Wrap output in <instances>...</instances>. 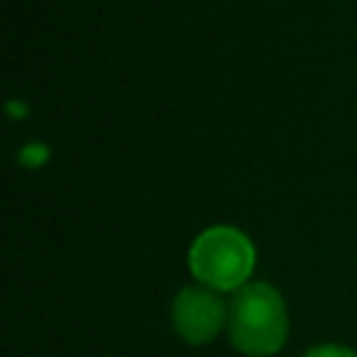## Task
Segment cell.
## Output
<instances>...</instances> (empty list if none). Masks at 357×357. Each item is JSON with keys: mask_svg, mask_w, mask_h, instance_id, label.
<instances>
[{"mask_svg": "<svg viewBox=\"0 0 357 357\" xmlns=\"http://www.w3.org/2000/svg\"><path fill=\"white\" fill-rule=\"evenodd\" d=\"M254 245L234 226H209L190 245V271L209 290H240L254 271Z\"/></svg>", "mask_w": 357, "mask_h": 357, "instance_id": "cell-2", "label": "cell"}, {"mask_svg": "<svg viewBox=\"0 0 357 357\" xmlns=\"http://www.w3.org/2000/svg\"><path fill=\"white\" fill-rule=\"evenodd\" d=\"M170 315H173L176 332L187 343L204 346V343L215 340L220 335V329L226 326L229 304H223L215 290L198 284V287L178 290V296L173 298V312Z\"/></svg>", "mask_w": 357, "mask_h": 357, "instance_id": "cell-3", "label": "cell"}, {"mask_svg": "<svg viewBox=\"0 0 357 357\" xmlns=\"http://www.w3.org/2000/svg\"><path fill=\"white\" fill-rule=\"evenodd\" d=\"M304 357H357V351H351L346 346H337V343H324V346L310 349Z\"/></svg>", "mask_w": 357, "mask_h": 357, "instance_id": "cell-4", "label": "cell"}, {"mask_svg": "<svg viewBox=\"0 0 357 357\" xmlns=\"http://www.w3.org/2000/svg\"><path fill=\"white\" fill-rule=\"evenodd\" d=\"M226 329L231 346L248 357H271L287 340V307L268 282H248L229 301Z\"/></svg>", "mask_w": 357, "mask_h": 357, "instance_id": "cell-1", "label": "cell"}]
</instances>
